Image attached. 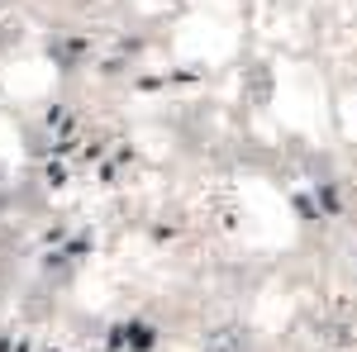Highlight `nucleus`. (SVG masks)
Here are the masks:
<instances>
[{
  "instance_id": "7ed1b4c3",
  "label": "nucleus",
  "mask_w": 357,
  "mask_h": 352,
  "mask_svg": "<svg viewBox=\"0 0 357 352\" xmlns=\"http://www.w3.org/2000/svg\"><path fill=\"white\" fill-rule=\"evenodd\" d=\"M48 53L57 57V62H62V67H77V62H82V43H77V38H53V43H48Z\"/></svg>"
},
{
  "instance_id": "f257e3e1",
  "label": "nucleus",
  "mask_w": 357,
  "mask_h": 352,
  "mask_svg": "<svg viewBox=\"0 0 357 352\" xmlns=\"http://www.w3.org/2000/svg\"><path fill=\"white\" fill-rule=\"evenodd\" d=\"M200 352H252V333L243 324H215L200 338Z\"/></svg>"
},
{
  "instance_id": "20e7f679",
  "label": "nucleus",
  "mask_w": 357,
  "mask_h": 352,
  "mask_svg": "<svg viewBox=\"0 0 357 352\" xmlns=\"http://www.w3.org/2000/svg\"><path fill=\"white\" fill-rule=\"evenodd\" d=\"M10 43H20V24H15V20H0V53H5Z\"/></svg>"
},
{
  "instance_id": "f03ea898",
  "label": "nucleus",
  "mask_w": 357,
  "mask_h": 352,
  "mask_svg": "<svg viewBox=\"0 0 357 352\" xmlns=\"http://www.w3.org/2000/svg\"><path fill=\"white\" fill-rule=\"evenodd\" d=\"M272 95H276L272 67H267V62H248V67H243V100H252V105L262 109Z\"/></svg>"
}]
</instances>
